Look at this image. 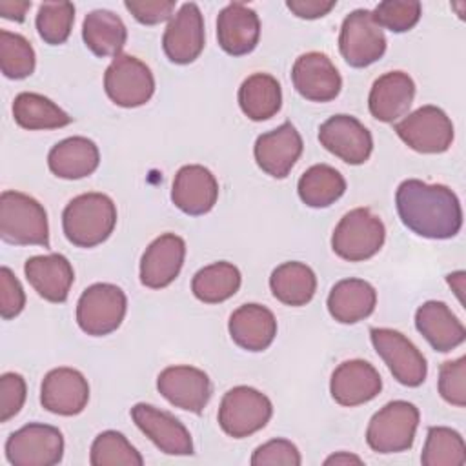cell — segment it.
Listing matches in <instances>:
<instances>
[{
    "label": "cell",
    "instance_id": "cell-1",
    "mask_svg": "<svg viewBox=\"0 0 466 466\" xmlns=\"http://www.w3.org/2000/svg\"><path fill=\"white\" fill-rule=\"evenodd\" d=\"M395 204L402 224L419 237L444 240L462 228L461 202L444 184L408 178L399 184Z\"/></svg>",
    "mask_w": 466,
    "mask_h": 466
},
{
    "label": "cell",
    "instance_id": "cell-2",
    "mask_svg": "<svg viewBox=\"0 0 466 466\" xmlns=\"http://www.w3.org/2000/svg\"><path fill=\"white\" fill-rule=\"evenodd\" d=\"M116 226V206L104 193H82L62 213L66 238L76 248H95L109 238Z\"/></svg>",
    "mask_w": 466,
    "mask_h": 466
},
{
    "label": "cell",
    "instance_id": "cell-3",
    "mask_svg": "<svg viewBox=\"0 0 466 466\" xmlns=\"http://www.w3.org/2000/svg\"><path fill=\"white\" fill-rule=\"evenodd\" d=\"M0 237L15 246L49 248V224L44 206L20 191L5 189L0 195Z\"/></svg>",
    "mask_w": 466,
    "mask_h": 466
},
{
    "label": "cell",
    "instance_id": "cell-4",
    "mask_svg": "<svg viewBox=\"0 0 466 466\" xmlns=\"http://www.w3.org/2000/svg\"><path fill=\"white\" fill-rule=\"evenodd\" d=\"M386 238L384 222L368 208L348 211L333 229L331 248L348 262H362L380 251Z\"/></svg>",
    "mask_w": 466,
    "mask_h": 466
},
{
    "label": "cell",
    "instance_id": "cell-5",
    "mask_svg": "<svg viewBox=\"0 0 466 466\" xmlns=\"http://www.w3.org/2000/svg\"><path fill=\"white\" fill-rule=\"evenodd\" d=\"M419 408L408 400H391L370 420L366 442L377 453H399L413 446L419 428Z\"/></svg>",
    "mask_w": 466,
    "mask_h": 466
},
{
    "label": "cell",
    "instance_id": "cell-6",
    "mask_svg": "<svg viewBox=\"0 0 466 466\" xmlns=\"http://www.w3.org/2000/svg\"><path fill=\"white\" fill-rule=\"evenodd\" d=\"M273 415L271 400L251 386L228 390L218 406V424L233 439H244L262 430Z\"/></svg>",
    "mask_w": 466,
    "mask_h": 466
},
{
    "label": "cell",
    "instance_id": "cell-7",
    "mask_svg": "<svg viewBox=\"0 0 466 466\" xmlns=\"http://www.w3.org/2000/svg\"><path fill=\"white\" fill-rule=\"evenodd\" d=\"M127 309L126 293L109 282H96L84 289L76 302V322L91 337H104L120 328Z\"/></svg>",
    "mask_w": 466,
    "mask_h": 466
},
{
    "label": "cell",
    "instance_id": "cell-8",
    "mask_svg": "<svg viewBox=\"0 0 466 466\" xmlns=\"http://www.w3.org/2000/svg\"><path fill=\"white\" fill-rule=\"evenodd\" d=\"M62 457L64 437L51 424L29 422L5 441V459L13 466H55Z\"/></svg>",
    "mask_w": 466,
    "mask_h": 466
},
{
    "label": "cell",
    "instance_id": "cell-9",
    "mask_svg": "<svg viewBox=\"0 0 466 466\" xmlns=\"http://www.w3.org/2000/svg\"><path fill=\"white\" fill-rule=\"evenodd\" d=\"M370 339L377 355L384 360L397 382L417 388L426 380V359L406 335L391 328H371Z\"/></svg>",
    "mask_w": 466,
    "mask_h": 466
},
{
    "label": "cell",
    "instance_id": "cell-10",
    "mask_svg": "<svg viewBox=\"0 0 466 466\" xmlns=\"http://www.w3.org/2000/svg\"><path fill=\"white\" fill-rule=\"evenodd\" d=\"M104 89L111 102L120 107H138L155 93L151 69L133 55H118L104 73Z\"/></svg>",
    "mask_w": 466,
    "mask_h": 466
},
{
    "label": "cell",
    "instance_id": "cell-11",
    "mask_svg": "<svg viewBox=\"0 0 466 466\" xmlns=\"http://www.w3.org/2000/svg\"><path fill=\"white\" fill-rule=\"evenodd\" d=\"M397 137L413 151L435 155L450 149L453 124L437 106H422L395 124Z\"/></svg>",
    "mask_w": 466,
    "mask_h": 466
},
{
    "label": "cell",
    "instance_id": "cell-12",
    "mask_svg": "<svg viewBox=\"0 0 466 466\" xmlns=\"http://www.w3.org/2000/svg\"><path fill=\"white\" fill-rule=\"evenodd\" d=\"M386 36L382 27L371 16L368 9L351 11L342 25L339 35V49L342 58L351 67H368L386 51Z\"/></svg>",
    "mask_w": 466,
    "mask_h": 466
},
{
    "label": "cell",
    "instance_id": "cell-13",
    "mask_svg": "<svg viewBox=\"0 0 466 466\" xmlns=\"http://www.w3.org/2000/svg\"><path fill=\"white\" fill-rule=\"evenodd\" d=\"M319 142L342 162L364 164L373 151V138L368 127L351 115H333L319 127Z\"/></svg>",
    "mask_w": 466,
    "mask_h": 466
},
{
    "label": "cell",
    "instance_id": "cell-14",
    "mask_svg": "<svg viewBox=\"0 0 466 466\" xmlns=\"http://www.w3.org/2000/svg\"><path fill=\"white\" fill-rule=\"evenodd\" d=\"M157 390L169 404L191 413H200L213 393L208 373L186 364L162 370L157 377Z\"/></svg>",
    "mask_w": 466,
    "mask_h": 466
},
{
    "label": "cell",
    "instance_id": "cell-15",
    "mask_svg": "<svg viewBox=\"0 0 466 466\" xmlns=\"http://www.w3.org/2000/svg\"><path fill=\"white\" fill-rule=\"evenodd\" d=\"M204 38V16L195 2H186L171 16L162 36V49L173 64L186 66L200 56Z\"/></svg>",
    "mask_w": 466,
    "mask_h": 466
},
{
    "label": "cell",
    "instance_id": "cell-16",
    "mask_svg": "<svg viewBox=\"0 0 466 466\" xmlns=\"http://www.w3.org/2000/svg\"><path fill=\"white\" fill-rule=\"evenodd\" d=\"M297 93L311 102H329L339 96L342 78L331 58L319 51L300 55L291 69Z\"/></svg>",
    "mask_w": 466,
    "mask_h": 466
},
{
    "label": "cell",
    "instance_id": "cell-17",
    "mask_svg": "<svg viewBox=\"0 0 466 466\" xmlns=\"http://www.w3.org/2000/svg\"><path fill=\"white\" fill-rule=\"evenodd\" d=\"M131 419L160 451L167 455L193 453V439L175 415L151 404L138 402L131 408Z\"/></svg>",
    "mask_w": 466,
    "mask_h": 466
},
{
    "label": "cell",
    "instance_id": "cell-18",
    "mask_svg": "<svg viewBox=\"0 0 466 466\" xmlns=\"http://www.w3.org/2000/svg\"><path fill=\"white\" fill-rule=\"evenodd\" d=\"M302 137L291 122L258 135L253 146L257 166L273 178H286L302 155Z\"/></svg>",
    "mask_w": 466,
    "mask_h": 466
},
{
    "label": "cell",
    "instance_id": "cell-19",
    "mask_svg": "<svg viewBox=\"0 0 466 466\" xmlns=\"http://www.w3.org/2000/svg\"><path fill=\"white\" fill-rule=\"evenodd\" d=\"M89 400L87 379L75 368H55L47 371L40 386L42 406L62 417H73L84 411Z\"/></svg>",
    "mask_w": 466,
    "mask_h": 466
},
{
    "label": "cell",
    "instance_id": "cell-20",
    "mask_svg": "<svg viewBox=\"0 0 466 466\" xmlns=\"http://www.w3.org/2000/svg\"><path fill=\"white\" fill-rule=\"evenodd\" d=\"M382 390L380 373L362 359L344 360L335 368L329 380V393L340 406L353 408L373 400Z\"/></svg>",
    "mask_w": 466,
    "mask_h": 466
},
{
    "label": "cell",
    "instance_id": "cell-21",
    "mask_svg": "<svg viewBox=\"0 0 466 466\" xmlns=\"http://www.w3.org/2000/svg\"><path fill=\"white\" fill-rule=\"evenodd\" d=\"M217 198L218 182L208 167L187 164L177 171L171 186V200L182 213L191 217L206 215L213 209Z\"/></svg>",
    "mask_w": 466,
    "mask_h": 466
},
{
    "label": "cell",
    "instance_id": "cell-22",
    "mask_svg": "<svg viewBox=\"0 0 466 466\" xmlns=\"http://www.w3.org/2000/svg\"><path fill=\"white\" fill-rule=\"evenodd\" d=\"M186 258V242L175 233L157 237L140 258V282L151 289L169 286L180 273Z\"/></svg>",
    "mask_w": 466,
    "mask_h": 466
},
{
    "label": "cell",
    "instance_id": "cell-23",
    "mask_svg": "<svg viewBox=\"0 0 466 466\" xmlns=\"http://www.w3.org/2000/svg\"><path fill=\"white\" fill-rule=\"evenodd\" d=\"M260 38L258 15L242 2L228 4L217 18V40L231 56L251 53Z\"/></svg>",
    "mask_w": 466,
    "mask_h": 466
},
{
    "label": "cell",
    "instance_id": "cell-24",
    "mask_svg": "<svg viewBox=\"0 0 466 466\" xmlns=\"http://www.w3.org/2000/svg\"><path fill=\"white\" fill-rule=\"evenodd\" d=\"M415 98V82L404 71H388L380 75L368 96V107L373 118L391 124L404 116Z\"/></svg>",
    "mask_w": 466,
    "mask_h": 466
},
{
    "label": "cell",
    "instance_id": "cell-25",
    "mask_svg": "<svg viewBox=\"0 0 466 466\" xmlns=\"http://www.w3.org/2000/svg\"><path fill=\"white\" fill-rule=\"evenodd\" d=\"M24 273L33 289L49 302H66L75 280L71 262L62 253L35 255L25 260Z\"/></svg>",
    "mask_w": 466,
    "mask_h": 466
},
{
    "label": "cell",
    "instance_id": "cell-26",
    "mask_svg": "<svg viewBox=\"0 0 466 466\" xmlns=\"http://www.w3.org/2000/svg\"><path fill=\"white\" fill-rule=\"evenodd\" d=\"M415 328L435 351L448 353L466 339V329L448 304L428 300L415 311Z\"/></svg>",
    "mask_w": 466,
    "mask_h": 466
},
{
    "label": "cell",
    "instance_id": "cell-27",
    "mask_svg": "<svg viewBox=\"0 0 466 466\" xmlns=\"http://www.w3.org/2000/svg\"><path fill=\"white\" fill-rule=\"evenodd\" d=\"M231 340L248 351H264L277 335V319L271 309L262 304H242L228 322Z\"/></svg>",
    "mask_w": 466,
    "mask_h": 466
},
{
    "label": "cell",
    "instance_id": "cell-28",
    "mask_svg": "<svg viewBox=\"0 0 466 466\" xmlns=\"http://www.w3.org/2000/svg\"><path fill=\"white\" fill-rule=\"evenodd\" d=\"M100 164V153L93 140L86 137H69L55 144L47 155V166L53 175L66 180H78L95 173Z\"/></svg>",
    "mask_w": 466,
    "mask_h": 466
},
{
    "label": "cell",
    "instance_id": "cell-29",
    "mask_svg": "<svg viewBox=\"0 0 466 466\" xmlns=\"http://www.w3.org/2000/svg\"><path fill=\"white\" fill-rule=\"evenodd\" d=\"M328 311L340 324H355L368 319L377 304L375 288L362 279L339 280L328 295Z\"/></svg>",
    "mask_w": 466,
    "mask_h": 466
},
{
    "label": "cell",
    "instance_id": "cell-30",
    "mask_svg": "<svg viewBox=\"0 0 466 466\" xmlns=\"http://www.w3.org/2000/svg\"><path fill=\"white\" fill-rule=\"evenodd\" d=\"M82 38L87 49L96 56H118L127 40L126 24L118 15L107 9H95L86 15Z\"/></svg>",
    "mask_w": 466,
    "mask_h": 466
},
{
    "label": "cell",
    "instance_id": "cell-31",
    "mask_svg": "<svg viewBox=\"0 0 466 466\" xmlns=\"http://www.w3.org/2000/svg\"><path fill=\"white\" fill-rule=\"evenodd\" d=\"M238 106L242 113L255 122L275 116L282 106L280 84L268 73L249 75L238 87Z\"/></svg>",
    "mask_w": 466,
    "mask_h": 466
},
{
    "label": "cell",
    "instance_id": "cell-32",
    "mask_svg": "<svg viewBox=\"0 0 466 466\" xmlns=\"http://www.w3.org/2000/svg\"><path fill=\"white\" fill-rule=\"evenodd\" d=\"M273 297L286 306H304L317 291V277L304 262H284L277 266L269 277Z\"/></svg>",
    "mask_w": 466,
    "mask_h": 466
},
{
    "label": "cell",
    "instance_id": "cell-33",
    "mask_svg": "<svg viewBox=\"0 0 466 466\" xmlns=\"http://www.w3.org/2000/svg\"><path fill=\"white\" fill-rule=\"evenodd\" d=\"M13 118L20 127L29 131L58 129L71 124L73 120L51 98L31 91H24L15 96Z\"/></svg>",
    "mask_w": 466,
    "mask_h": 466
},
{
    "label": "cell",
    "instance_id": "cell-34",
    "mask_svg": "<svg viewBox=\"0 0 466 466\" xmlns=\"http://www.w3.org/2000/svg\"><path fill=\"white\" fill-rule=\"evenodd\" d=\"M297 191L306 206L328 208L344 195L346 180L335 167L328 164H315L300 175Z\"/></svg>",
    "mask_w": 466,
    "mask_h": 466
},
{
    "label": "cell",
    "instance_id": "cell-35",
    "mask_svg": "<svg viewBox=\"0 0 466 466\" xmlns=\"http://www.w3.org/2000/svg\"><path fill=\"white\" fill-rule=\"evenodd\" d=\"M242 277L235 264L220 260L198 269L191 280L193 295L206 304H218L231 299L240 288Z\"/></svg>",
    "mask_w": 466,
    "mask_h": 466
},
{
    "label": "cell",
    "instance_id": "cell-36",
    "mask_svg": "<svg viewBox=\"0 0 466 466\" xmlns=\"http://www.w3.org/2000/svg\"><path fill=\"white\" fill-rule=\"evenodd\" d=\"M420 462L424 466H464L466 446L459 431L446 426L428 428Z\"/></svg>",
    "mask_w": 466,
    "mask_h": 466
},
{
    "label": "cell",
    "instance_id": "cell-37",
    "mask_svg": "<svg viewBox=\"0 0 466 466\" xmlns=\"http://www.w3.org/2000/svg\"><path fill=\"white\" fill-rule=\"evenodd\" d=\"M89 462L93 466H142L144 459L120 431L106 430L95 437Z\"/></svg>",
    "mask_w": 466,
    "mask_h": 466
},
{
    "label": "cell",
    "instance_id": "cell-38",
    "mask_svg": "<svg viewBox=\"0 0 466 466\" xmlns=\"http://www.w3.org/2000/svg\"><path fill=\"white\" fill-rule=\"evenodd\" d=\"M36 56L35 49L25 36L20 33H11L7 29L0 31V69L4 76L11 80L27 78L35 71Z\"/></svg>",
    "mask_w": 466,
    "mask_h": 466
},
{
    "label": "cell",
    "instance_id": "cell-39",
    "mask_svg": "<svg viewBox=\"0 0 466 466\" xmlns=\"http://www.w3.org/2000/svg\"><path fill=\"white\" fill-rule=\"evenodd\" d=\"M75 5L71 2H44L36 13V31L49 46L64 44L73 29Z\"/></svg>",
    "mask_w": 466,
    "mask_h": 466
},
{
    "label": "cell",
    "instance_id": "cell-40",
    "mask_svg": "<svg viewBox=\"0 0 466 466\" xmlns=\"http://www.w3.org/2000/svg\"><path fill=\"white\" fill-rule=\"evenodd\" d=\"M422 15L420 2L415 0H384L371 11L379 27H386L391 33H406L417 25Z\"/></svg>",
    "mask_w": 466,
    "mask_h": 466
},
{
    "label": "cell",
    "instance_id": "cell-41",
    "mask_svg": "<svg viewBox=\"0 0 466 466\" xmlns=\"http://www.w3.org/2000/svg\"><path fill=\"white\" fill-rule=\"evenodd\" d=\"M439 393L457 408L466 406V357L446 360L439 368Z\"/></svg>",
    "mask_w": 466,
    "mask_h": 466
},
{
    "label": "cell",
    "instance_id": "cell-42",
    "mask_svg": "<svg viewBox=\"0 0 466 466\" xmlns=\"http://www.w3.org/2000/svg\"><path fill=\"white\" fill-rule=\"evenodd\" d=\"M251 466H300L299 448L288 439H271L251 455Z\"/></svg>",
    "mask_w": 466,
    "mask_h": 466
},
{
    "label": "cell",
    "instance_id": "cell-43",
    "mask_svg": "<svg viewBox=\"0 0 466 466\" xmlns=\"http://www.w3.org/2000/svg\"><path fill=\"white\" fill-rule=\"evenodd\" d=\"M27 395L25 380L20 373L7 371L0 377V422L13 419L24 406Z\"/></svg>",
    "mask_w": 466,
    "mask_h": 466
},
{
    "label": "cell",
    "instance_id": "cell-44",
    "mask_svg": "<svg viewBox=\"0 0 466 466\" xmlns=\"http://www.w3.org/2000/svg\"><path fill=\"white\" fill-rule=\"evenodd\" d=\"M25 306V293L20 280L7 268H0V315L4 320H9L22 313Z\"/></svg>",
    "mask_w": 466,
    "mask_h": 466
},
{
    "label": "cell",
    "instance_id": "cell-45",
    "mask_svg": "<svg viewBox=\"0 0 466 466\" xmlns=\"http://www.w3.org/2000/svg\"><path fill=\"white\" fill-rule=\"evenodd\" d=\"M175 0H126L124 7L133 18L144 25H155L166 22L175 15Z\"/></svg>",
    "mask_w": 466,
    "mask_h": 466
},
{
    "label": "cell",
    "instance_id": "cell-46",
    "mask_svg": "<svg viewBox=\"0 0 466 466\" xmlns=\"http://www.w3.org/2000/svg\"><path fill=\"white\" fill-rule=\"evenodd\" d=\"M335 0H288L286 7L299 18L315 20L326 16L335 7Z\"/></svg>",
    "mask_w": 466,
    "mask_h": 466
},
{
    "label": "cell",
    "instance_id": "cell-47",
    "mask_svg": "<svg viewBox=\"0 0 466 466\" xmlns=\"http://www.w3.org/2000/svg\"><path fill=\"white\" fill-rule=\"evenodd\" d=\"M31 7V2L27 0H2L0 2V15L5 20H13V22H24L25 20V13Z\"/></svg>",
    "mask_w": 466,
    "mask_h": 466
},
{
    "label": "cell",
    "instance_id": "cell-48",
    "mask_svg": "<svg viewBox=\"0 0 466 466\" xmlns=\"http://www.w3.org/2000/svg\"><path fill=\"white\" fill-rule=\"evenodd\" d=\"M326 466L329 464H362V459L357 457V455H351V453H346V451H339L335 455H329L326 461H324Z\"/></svg>",
    "mask_w": 466,
    "mask_h": 466
}]
</instances>
